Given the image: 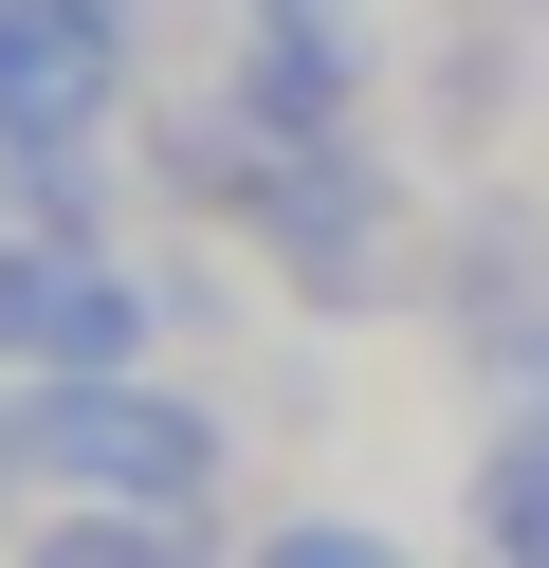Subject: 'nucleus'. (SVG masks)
<instances>
[{
	"label": "nucleus",
	"instance_id": "1",
	"mask_svg": "<svg viewBox=\"0 0 549 568\" xmlns=\"http://www.w3.org/2000/svg\"><path fill=\"white\" fill-rule=\"evenodd\" d=\"M256 257L293 275L312 312H366L385 294V257H403V202H385V165L348 148V129H256Z\"/></svg>",
	"mask_w": 549,
	"mask_h": 568
},
{
	"label": "nucleus",
	"instance_id": "2",
	"mask_svg": "<svg viewBox=\"0 0 549 568\" xmlns=\"http://www.w3.org/2000/svg\"><path fill=\"white\" fill-rule=\"evenodd\" d=\"M0 458H55V477H92V495H129V514H183V495L220 477V422L202 404H165V385H55L37 422H0Z\"/></svg>",
	"mask_w": 549,
	"mask_h": 568
},
{
	"label": "nucleus",
	"instance_id": "3",
	"mask_svg": "<svg viewBox=\"0 0 549 568\" xmlns=\"http://www.w3.org/2000/svg\"><path fill=\"white\" fill-rule=\"evenodd\" d=\"M129 92V19L110 0H0V129L19 148H92Z\"/></svg>",
	"mask_w": 549,
	"mask_h": 568
},
{
	"label": "nucleus",
	"instance_id": "4",
	"mask_svg": "<svg viewBox=\"0 0 549 568\" xmlns=\"http://www.w3.org/2000/svg\"><path fill=\"white\" fill-rule=\"evenodd\" d=\"M238 92H256V129H348V92H366V19H348V0H256Z\"/></svg>",
	"mask_w": 549,
	"mask_h": 568
},
{
	"label": "nucleus",
	"instance_id": "5",
	"mask_svg": "<svg viewBox=\"0 0 549 568\" xmlns=\"http://www.w3.org/2000/svg\"><path fill=\"white\" fill-rule=\"evenodd\" d=\"M19 348H37V385H110V367L146 348V275H110V257H37Z\"/></svg>",
	"mask_w": 549,
	"mask_h": 568
},
{
	"label": "nucleus",
	"instance_id": "6",
	"mask_svg": "<svg viewBox=\"0 0 549 568\" xmlns=\"http://www.w3.org/2000/svg\"><path fill=\"white\" fill-rule=\"evenodd\" d=\"M458 348L512 385V404H549V239H531V221H495V239L458 257Z\"/></svg>",
	"mask_w": 549,
	"mask_h": 568
},
{
	"label": "nucleus",
	"instance_id": "7",
	"mask_svg": "<svg viewBox=\"0 0 549 568\" xmlns=\"http://www.w3.org/2000/svg\"><path fill=\"white\" fill-rule=\"evenodd\" d=\"M476 550H495V568H549V404L476 458Z\"/></svg>",
	"mask_w": 549,
	"mask_h": 568
},
{
	"label": "nucleus",
	"instance_id": "8",
	"mask_svg": "<svg viewBox=\"0 0 549 568\" xmlns=\"http://www.w3.org/2000/svg\"><path fill=\"white\" fill-rule=\"evenodd\" d=\"M37 568H183V550H165V514H73Z\"/></svg>",
	"mask_w": 549,
	"mask_h": 568
},
{
	"label": "nucleus",
	"instance_id": "9",
	"mask_svg": "<svg viewBox=\"0 0 549 568\" xmlns=\"http://www.w3.org/2000/svg\"><path fill=\"white\" fill-rule=\"evenodd\" d=\"M256 568H403V550L348 531V514H293V531H256Z\"/></svg>",
	"mask_w": 549,
	"mask_h": 568
},
{
	"label": "nucleus",
	"instance_id": "10",
	"mask_svg": "<svg viewBox=\"0 0 549 568\" xmlns=\"http://www.w3.org/2000/svg\"><path fill=\"white\" fill-rule=\"evenodd\" d=\"M19 294H37V257H19V239H0V348H19Z\"/></svg>",
	"mask_w": 549,
	"mask_h": 568
}]
</instances>
